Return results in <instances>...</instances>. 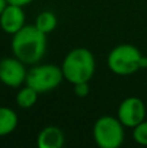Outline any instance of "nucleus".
I'll use <instances>...</instances> for the list:
<instances>
[{
  "label": "nucleus",
  "instance_id": "obj_1",
  "mask_svg": "<svg viewBox=\"0 0 147 148\" xmlns=\"http://www.w3.org/2000/svg\"><path fill=\"white\" fill-rule=\"evenodd\" d=\"M12 52L23 64L33 65L42 60L47 48V34L35 25H25L12 35Z\"/></svg>",
  "mask_w": 147,
  "mask_h": 148
},
{
  "label": "nucleus",
  "instance_id": "obj_2",
  "mask_svg": "<svg viewBox=\"0 0 147 148\" xmlns=\"http://www.w3.org/2000/svg\"><path fill=\"white\" fill-rule=\"evenodd\" d=\"M64 78L72 84L89 82L95 73L94 55L86 48H74L65 56L61 65Z\"/></svg>",
  "mask_w": 147,
  "mask_h": 148
},
{
  "label": "nucleus",
  "instance_id": "obj_3",
  "mask_svg": "<svg viewBox=\"0 0 147 148\" xmlns=\"http://www.w3.org/2000/svg\"><path fill=\"white\" fill-rule=\"evenodd\" d=\"M142 53L133 44H120L108 55L107 64L112 73L117 75H130L138 72Z\"/></svg>",
  "mask_w": 147,
  "mask_h": 148
},
{
  "label": "nucleus",
  "instance_id": "obj_4",
  "mask_svg": "<svg viewBox=\"0 0 147 148\" xmlns=\"http://www.w3.org/2000/svg\"><path fill=\"white\" fill-rule=\"evenodd\" d=\"M124 127L119 118L102 116L94 123V140L100 148H119L124 142Z\"/></svg>",
  "mask_w": 147,
  "mask_h": 148
},
{
  "label": "nucleus",
  "instance_id": "obj_5",
  "mask_svg": "<svg viewBox=\"0 0 147 148\" xmlns=\"http://www.w3.org/2000/svg\"><path fill=\"white\" fill-rule=\"evenodd\" d=\"M63 79H64V74L61 66L54 64H44L31 68L26 74L25 83L33 87L39 94H43L57 88Z\"/></svg>",
  "mask_w": 147,
  "mask_h": 148
},
{
  "label": "nucleus",
  "instance_id": "obj_6",
  "mask_svg": "<svg viewBox=\"0 0 147 148\" xmlns=\"http://www.w3.org/2000/svg\"><path fill=\"white\" fill-rule=\"evenodd\" d=\"M146 105L139 97L130 96L122 100L119 105L117 118L125 127H135L138 123L145 121Z\"/></svg>",
  "mask_w": 147,
  "mask_h": 148
},
{
  "label": "nucleus",
  "instance_id": "obj_7",
  "mask_svg": "<svg viewBox=\"0 0 147 148\" xmlns=\"http://www.w3.org/2000/svg\"><path fill=\"white\" fill-rule=\"evenodd\" d=\"M27 70L25 64L17 57H5L0 60V82L12 88H18L26 82Z\"/></svg>",
  "mask_w": 147,
  "mask_h": 148
},
{
  "label": "nucleus",
  "instance_id": "obj_8",
  "mask_svg": "<svg viewBox=\"0 0 147 148\" xmlns=\"http://www.w3.org/2000/svg\"><path fill=\"white\" fill-rule=\"evenodd\" d=\"M25 26V13L22 7L14 4H8L0 14V27L7 34H16Z\"/></svg>",
  "mask_w": 147,
  "mask_h": 148
},
{
  "label": "nucleus",
  "instance_id": "obj_9",
  "mask_svg": "<svg viewBox=\"0 0 147 148\" xmlns=\"http://www.w3.org/2000/svg\"><path fill=\"white\" fill-rule=\"evenodd\" d=\"M65 135L57 126H46L36 136L38 148H61L64 146Z\"/></svg>",
  "mask_w": 147,
  "mask_h": 148
},
{
  "label": "nucleus",
  "instance_id": "obj_10",
  "mask_svg": "<svg viewBox=\"0 0 147 148\" xmlns=\"http://www.w3.org/2000/svg\"><path fill=\"white\" fill-rule=\"evenodd\" d=\"M18 125V116L8 107H0V136L9 135Z\"/></svg>",
  "mask_w": 147,
  "mask_h": 148
},
{
  "label": "nucleus",
  "instance_id": "obj_11",
  "mask_svg": "<svg viewBox=\"0 0 147 148\" xmlns=\"http://www.w3.org/2000/svg\"><path fill=\"white\" fill-rule=\"evenodd\" d=\"M38 95H39L38 91H35L33 87L26 84L25 87H22L17 92L16 103H17V105L21 109H30L31 107L35 105L36 100H38Z\"/></svg>",
  "mask_w": 147,
  "mask_h": 148
},
{
  "label": "nucleus",
  "instance_id": "obj_12",
  "mask_svg": "<svg viewBox=\"0 0 147 148\" xmlns=\"http://www.w3.org/2000/svg\"><path fill=\"white\" fill-rule=\"evenodd\" d=\"M34 25H35L42 33L49 34L56 29L57 18L52 12H49V10H44V12H42V13L38 14V17H36Z\"/></svg>",
  "mask_w": 147,
  "mask_h": 148
},
{
  "label": "nucleus",
  "instance_id": "obj_13",
  "mask_svg": "<svg viewBox=\"0 0 147 148\" xmlns=\"http://www.w3.org/2000/svg\"><path fill=\"white\" fill-rule=\"evenodd\" d=\"M133 139L141 146H147V121H142L133 127Z\"/></svg>",
  "mask_w": 147,
  "mask_h": 148
},
{
  "label": "nucleus",
  "instance_id": "obj_14",
  "mask_svg": "<svg viewBox=\"0 0 147 148\" xmlns=\"http://www.w3.org/2000/svg\"><path fill=\"white\" fill-rule=\"evenodd\" d=\"M74 86V94L78 97H86L90 94V87H89V82H81V83H76Z\"/></svg>",
  "mask_w": 147,
  "mask_h": 148
},
{
  "label": "nucleus",
  "instance_id": "obj_15",
  "mask_svg": "<svg viewBox=\"0 0 147 148\" xmlns=\"http://www.w3.org/2000/svg\"><path fill=\"white\" fill-rule=\"evenodd\" d=\"M8 4H14V5H20V7H25V5L30 4L34 0H7Z\"/></svg>",
  "mask_w": 147,
  "mask_h": 148
},
{
  "label": "nucleus",
  "instance_id": "obj_16",
  "mask_svg": "<svg viewBox=\"0 0 147 148\" xmlns=\"http://www.w3.org/2000/svg\"><path fill=\"white\" fill-rule=\"evenodd\" d=\"M139 68H141V69H146V68H147V57H145V56L141 57V60H139Z\"/></svg>",
  "mask_w": 147,
  "mask_h": 148
},
{
  "label": "nucleus",
  "instance_id": "obj_17",
  "mask_svg": "<svg viewBox=\"0 0 147 148\" xmlns=\"http://www.w3.org/2000/svg\"><path fill=\"white\" fill-rule=\"evenodd\" d=\"M8 5V1L7 0H0V14L3 13V10L5 9V7Z\"/></svg>",
  "mask_w": 147,
  "mask_h": 148
}]
</instances>
